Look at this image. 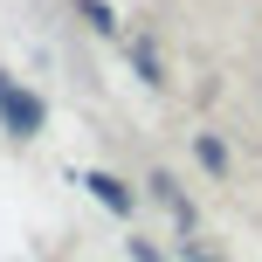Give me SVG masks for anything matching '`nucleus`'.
Wrapping results in <instances>:
<instances>
[{
    "mask_svg": "<svg viewBox=\"0 0 262 262\" xmlns=\"http://www.w3.org/2000/svg\"><path fill=\"white\" fill-rule=\"evenodd\" d=\"M83 186L97 193V207H111V214H131V186L118 180V172H83Z\"/></svg>",
    "mask_w": 262,
    "mask_h": 262,
    "instance_id": "obj_2",
    "label": "nucleus"
},
{
    "mask_svg": "<svg viewBox=\"0 0 262 262\" xmlns=\"http://www.w3.org/2000/svg\"><path fill=\"white\" fill-rule=\"evenodd\" d=\"M131 62H138L145 83H166V76H159V49H145V41H138V49H131Z\"/></svg>",
    "mask_w": 262,
    "mask_h": 262,
    "instance_id": "obj_6",
    "label": "nucleus"
},
{
    "mask_svg": "<svg viewBox=\"0 0 262 262\" xmlns=\"http://www.w3.org/2000/svg\"><path fill=\"white\" fill-rule=\"evenodd\" d=\"M83 21H90V28H97V35H111V28H118V14H111V7H104V0H83Z\"/></svg>",
    "mask_w": 262,
    "mask_h": 262,
    "instance_id": "obj_5",
    "label": "nucleus"
},
{
    "mask_svg": "<svg viewBox=\"0 0 262 262\" xmlns=\"http://www.w3.org/2000/svg\"><path fill=\"white\" fill-rule=\"evenodd\" d=\"M193 159H200V166L214 172V180H221V172H228V145L214 138V131H193Z\"/></svg>",
    "mask_w": 262,
    "mask_h": 262,
    "instance_id": "obj_4",
    "label": "nucleus"
},
{
    "mask_svg": "<svg viewBox=\"0 0 262 262\" xmlns=\"http://www.w3.org/2000/svg\"><path fill=\"white\" fill-rule=\"evenodd\" d=\"M0 124H7L14 138H35L41 131V97H28L14 76H0Z\"/></svg>",
    "mask_w": 262,
    "mask_h": 262,
    "instance_id": "obj_1",
    "label": "nucleus"
},
{
    "mask_svg": "<svg viewBox=\"0 0 262 262\" xmlns=\"http://www.w3.org/2000/svg\"><path fill=\"white\" fill-rule=\"evenodd\" d=\"M152 193H159V207H166V214H172L180 228H193V207H186V193H180V186L166 180V172H152Z\"/></svg>",
    "mask_w": 262,
    "mask_h": 262,
    "instance_id": "obj_3",
    "label": "nucleus"
}]
</instances>
